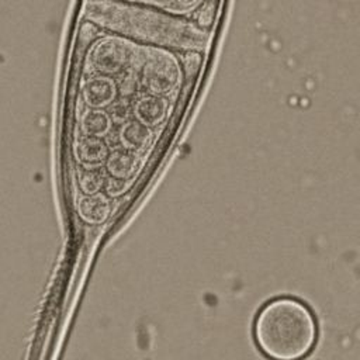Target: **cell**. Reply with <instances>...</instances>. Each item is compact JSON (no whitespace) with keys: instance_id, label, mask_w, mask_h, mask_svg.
I'll use <instances>...</instances> for the list:
<instances>
[{"instance_id":"cell-4","label":"cell","mask_w":360,"mask_h":360,"mask_svg":"<svg viewBox=\"0 0 360 360\" xmlns=\"http://www.w3.org/2000/svg\"><path fill=\"white\" fill-rule=\"evenodd\" d=\"M84 103L93 108L110 105L117 96V84L108 76H94L82 89Z\"/></svg>"},{"instance_id":"cell-5","label":"cell","mask_w":360,"mask_h":360,"mask_svg":"<svg viewBox=\"0 0 360 360\" xmlns=\"http://www.w3.org/2000/svg\"><path fill=\"white\" fill-rule=\"evenodd\" d=\"M75 156L84 169L98 167L105 159H108L107 145L96 136H83L75 143Z\"/></svg>"},{"instance_id":"cell-14","label":"cell","mask_w":360,"mask_h":360,"mask_svg":"<svg viewBox=\"0 0 360 360\" xmlns=\"http://www.w3.org/2000/svg\"><path fill=\"white\" fill-rule=\"evenodd\" d=\"M128 187H129V181L125 179H118V177H110L105 184V190L110 197L121 195Z\"/></svg>"},{"instance_id":"cell-1","label":"cell","mask_w":360,"mask_h":360,"mask_svg":"<svg viewBox=\"0 0 360 360\" xmlns=\"http://www.w3.org/2000/svg\"><path fill=\"white\" fill-rule=\"evenodd\" d=\"M252 336L259 352L269 360H304L316 346L319 328L307 302L280 295L257 309Z\"/></svg>"},{"instance_id":"cell-15","label":"cell","mask_w":360,"mask_h":360,"mask_svg":"<svg viewBox=\"0 0 360 360\" xmlns=\"http://www.w3.org/2000/svg\"><path fill=\"white\" fill-rule=\"evenodd\" d=\"M135 86H136V79L134 76L132 72H127L124 75V77L121 79V91L124 96H129L134 93L135 90Z\"/></svg>"},{"instance_id":"cell-13","label":"cell","mask_w":360,"mask_h":360,"mask_svg":"<svg viewBox=\"0 0 360 360\" xmlns=\"http://www.w3.org/2000/svg\"><path fill=\"white\" fill-rule=\"evenodd\" d=\"M111 120L117 124H127L129 117V105L125 101H117L110 107Z\"/></svg>"},{"instance_id":"cell-3","label":"cell","mask_w":360,"mask_h":360,"mask_svg":"<svg viewBox=\"0 0 360 360\" xmlns=\"http://www.w3.org/2000/svg\"><path fill=\"white\" fill-rule=\"evenodd\" d=\"M129 55V42L117 37H107L100 39L91 48L90 60L93 66L100 72L118 73L127 65Z\"/></svg>"},{"instance_id":"cell-10","label":"cell","mask_w":360,"mask_h":360,"mask_svg":"<svg viewBox=\"0 0 360 360\" xmlns=\"http://www.w3.org/2000/svg\"><path fill=\"white\" fill-rule=\"evenodd\" d=\"M80 127L87 136L100 138L110 132L111 117L101 108H89L80 118Z\"/></svg>"},{"instance_id":"cell-7","label":"cell","mask_w":360,"mask_h":360,"mask_svg":"<svg viewBox=\"0 0 360 360\" xmlns=\"http://www.w3.org/2000/svg\"><path fill=\"white\" fill-rule=\"evenodd\" d=\"M77 212L84 222L98 225L108 218L111 204L110 200L101 193L83 195L77 202Z\"/></svg>"},{"instance_id":"cell-16","label":"cell","mask_w":360,"mask_h":360,"mask_svg":"<svg viewBox=\"0 0 360 360\" xmlns=\"http://www.w3.org/2000/svg\"><path fill=\"white\" fill-rule=\"evenodd\" d=\"M200 60H201V58H200L198 53H195V52L186 53V56H184V66H186V70H187L188 75L194 73L198 69Z\"/></svg>"},{"instance_id":"cell-2","label":"cell","mask_w":360,"mask_h":360,"mask_svg":"<svg viewBox=\"0 0 360 360\" xmlns=\"http://www.w3.org/2000/svg\"><path fill=\"white\" fill-rule=\"evenodd\" d=\"M142 80L145 87L153 94L169 93L180 84L181 70L180 65L172 53L165 51H152L145 62L142 70Z\"/></svg>"},{"instance_id":"cell-6","label":"cell","mask_w":360,"mask_h":360,"mask_svg":"<svg viewBox=\"0 0 360 360\" xmlns=\"http://www.w3.org/2000/svg\"><path fill=\"white\" fill-rule=\"evenodd\" d=\"M134 114L141 124L146 127H155L165 120L167 114V101L166 98L156 94L143 96L136 100L134 105Z\"/></svg>"},{"instance_id":"cell-12","label":"cell","mask_w":360,"mask_h":360,"mask_svg":"<svg viewBox=\"0 0 360 360\" xmlns=\"http://www.w3.org/2000/svg\"><path fill=\"white\" fill-rule=\"evenodd\" d=\"M156 3L173 13H187L197 6L200 0H156Z\"/></svg>"},{"instance_id":"cell-8","label":"cell","mask_w":360,"mask_h":360,"mask_svg":"<svg viewBox=\"0 0 360 360\" xmlns=\"http://www.w3.org/2000/svg\"><path fill=\"white\" fill-rule=\"evenodd\" d=\"M152 138L153 134L149 127L141 124L139 121H128L120 131V141L124 148L135 153L145 150L152 142Z\"/></svg>"},{"instance_id":"cell-9","label":"cell","mask_w":360,"mask_h":360,"mask_svg":"<svg viewBox=\"0 0 360 360\" xmlns=\"http://www.w3.org/2000/svg\"><path fill=\"white\" fill-rule=\"evenodd\" d=\"M139 158L135 152L128 149L114 150L107 159V170L112 174V177L118 179H129L135 174L139 166Z\"/></svg>"},{"instance_id":"cell-17","label":"cell","mask_w":360,"mask_h":360,"mask_svg":"<svg viewBox=\"0 0 360 360\" xmlns=\"http://www.w3.org/2000/svg\"><path fill=\"white\" fill-rule=\"evenodd\" d=\"M212 15H214L212 6H211V4H207L205 7H202V10H201V13H200L198 22H200L202 27H208V25L212 22Z\"/></svg>"},{"instance_id":"cell-11","label":"cell","mask_w":360,"mask_h":360,"mask_svg":"<svg viewBox=\"0 0 360 360\" xmlns=\"http://www.w3.org/2000/svg\"><path fill=\"white\" fill-rule=\"evenodd\" d=\"M79 184L86 195L97 194L103 186V176L97 170L84 169L79 172Z\"/></svg>"}]
</instances>
